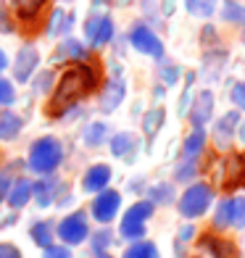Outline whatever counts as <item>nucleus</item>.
I'll return each mask as SVG.
<instances>
[{
  "instance_id": "nucleus-1",
  "label": "nucleus",
  "mask_w": 245,
  "mask_h": 258,
  "mask_svg": "<svg viewBox=\"0 0 245 258\" xmlns=\"http://www.w3.org/2000/svg\"><path fill=\"white\" fill-rule=\"evenodd\" d=\"M98 87V72L87 61H77L66 69L58 79V87L53 92L50 103L45 105V113H50L53 119L64 116L74 108L79 100H85L92 90Z\"/></svg>"
},
{
  "instance_id": "nucleus-2",
  "label": "nucleus",
  "mask_w": 245,
  "mask_h": 258,
  "mask_svg": "<svg viewBox=\"0 0 245 258\" xmlns=\"http://www.w3.org/2000/svg\"><path fill=\"white\" fill-rule=\"evenodd\" d=\"M64 161V145L58 137H40L34 140L32 148H29V156H27V166L34 171V174H42V177H48L53 174L58 166H61Z\"/></svg>"
},
{
  "instance_id": "nucleus-3",
  "label": "nucleus",
  "mask_w": 245,
  "mask_h": 258,
  "mask_svg": "<svg viewBox=\"0 0 245 258\" xmlns=\"http://www.w3.org/2000/svg\"><path fill=\"white\" fill-rule=\"evenodd\" d=\"M214 203V187L206 182H193L179 198V214L185 219H201Z\"/></svg>"
},
{
  "instance_id": "nucleus-4",
  "label": "nucleus",
  "mask_w": 245,
  "mask_h": 258,
  "mask_svg": "<svg viewBox=\"0 0 245 258\" xmlns=\"http://www.w3.org/2000/svg\"><path fill=\"white\" fill-rule=\"evenodd\" d=\"M55 234H58L61 242L69 245V248H72V245H82L87 240V234H90L87 214L85 211H74V214L64 216L61 221H58V227H55Z\"/></svg>"
},
{
  "instance_id": "nucleus-5",
  "label": "nucleus",
  "mask_w": 245,
  "mask_h": 258,
  "mask_svg": "<svg viewBox=\"0 0 245 258\" xmlns=\"http://www.w3.org/2000/svg\"><path fill=\"white\" fill-rule=\"evenodd\" d=\"M127 40H130V45L137 53L150 55V58H156V61L163 58V42H161V37L150 27H145V24H132L130 32H127Z\"/></svg>"
},
{
  "instance_id": "nucleus-6",
  "label": "nucleus",
  "mask_w": 245,
  "mask_h": 258,
  "mask_svg": "<svg viewBox=\"0 0 245 258\" xmlns=\"http://www.w3.org/2000/svg\"><path fill=\"white\" fill-rule=\"evenodd\" d=\"M119 208H121V192L106 187V190L95 192V201H92V206H90V214H92L95 221H100V224H111V221L116 219V214H119Z\"/></svg>"
},
{
  "instance_id": "nucleus-7",
  "label": "nucleus",
  "mask_w": 245,
  "mask_h": 258,
  "mask_svg": "<svg viewBox=\"0 0 245 258\" xmlns=\"http://www.w3.org/2000/svg\"><path fill=\"white\" fill-rule=\"evenodd\" d=\"M113 29H116V24L108 14H92L85 21V40L92 48H103V45H108L113 40V34H116Z\"/></svg>"
},
{
  "instance_id": "nucleus-8",
  "label": "nucleus",
  "mask_w": 245,
  "mask_h": 258,
  "mask_svg": "<svg viewBox=\"0 0 245 258\" xmlns=\"http://www.w3.org/2000/svg\"><path fill=\"white\" fill-rule=\"evenodd\" d=\"M237 124H240V111H229L224 116H219L216 124H214V145L219 150H229L232 143H235V135H237Z\"/></svg>"
},
{
  "instance_id": "nucleus-9",
  "label": "nucleus",
  "mask_w": 245,
  "mask_h": 258,
  "mask_svg": "<svg viewBox=\"0 0 245 258\" xmlns=\"http://www.w3.org/2000/svg\"><path fill=\"white\" fill-rule=\"evenodd\" d=\"M40 66V53L34 45H24L19 53H16V61H14V79L21 82V85H27V82L34 77Z\"/></svg>"
},
{
  "instance_id": "nucleus-10",
  "label": "nucleus",
  "mask_w": 245,
  "mask_h": 258,
  "mask_svg": "<svg viewBox=\"0 0 245 258\" xmlns=\"http://www.w3.org/2000/svg\"><path fill=\"white\" fill-rule=\"evenodd\" d=\"M124 95H127V85H124L121 74L116 72V74L108 79V85L103 87V92H100V98H98V108H100L103 113H111V111H116V108L121 105Z\"/></svg>"
},
{
  "instance_id": "nucleus-11",
  "label": "nucleus",
  "mask_w": 245,
  "mask_h": 258,
  "mask_svg": "<svg viewBox=\"0 0 245 258\" xmlns=\"http://www.w3.org/2000/svg\"><path fill=\"white\" fill-rule=\"evenodd\" d=\"M214 103H216V98H214L211 90L198 92L193 98V105H190V124L193 126H206L214 116Z\"/></svg>"
},
{
  "instance_id": "nucleus-12",
  "label": "nucleus",
  "mask_w": 245,
  "mask_h": 258,
  "mask_svg": "<svg viewBox=\"0 0 245 258\" xmlns=\"http://www.w3.org/2000/svg\"><path fill=\"white\" fill-rule=\"evenodd\" d=\"M111 177H113L111 166H106V163H95V166H90L85 171V177H82V190L85 192H100V190H106V187L111 184Z\"/></svg>"
},
{
  "instance_id": "nucleus-13",
  "label": "nucleus",
  "mask_w": 245,
  "mask_h": 258,
  "mask_svg": "<svg viewBox=\"0 0 245 258\" xmlns=\"http://www.w3.org/2000/svg\"><path fill=\"white\" fill-rule=\"evenodd\" d=\"M201 248L211 258H240L237 245L232 240L216 237V234H203V237H201Z\"/></svg>"
},
{
  "instance_id": "nucleus-14",
  "label": "nucleus",
  "mask_w": 245,
  "mask_h": 258,
  "mask_svg": "<svg viewBox=\"0 0 245 258\" xmlns=\"http://www.w3.org/2000/svg\"><path fill=\"white\" fill-rule=\"evenodd\" d=\"M108 145H111V156L124 158L127 163H132L135 156H137L140 140H137V135H132V132H119V135H113V137L108 140Z\"/></svg>"
},
{
  "instance_id": "nucleus-15",
  "label": "nucleus",
  "mask_w": 245,
  "mask_h": 258,
  "mask_svg": "<svg viewBox=\"0 0 245 258\" xmlns=\"http://www.w3.org/2000/svg\"><path fill=\"white\" fill-rule=\"evenodd\" d=\"M224 187L227 190H237L245 187V153H237L227 161L224 166Z\"/></svg>"
},
{
  "instance_id": "nucleus-16",
  "label": "nucleus",
  "mask_w": 245,
  "mask_h": 258,
  "mask_svg": "<svg viewBox=\"0 0 245 258\" xmlns=\"http://www.w3.org/2000/svg\"><path fill=\"white\" fill-rule=\"evenodd\" d=\"M21 129H24V119H21L19 113L8 111V108L0 111V140H3V143L16 140L21 135Z\"/></svg>"
},
{
  "instance_id": "nucleus-17",
  "label": "nucleus",
  "mask_w": 245,
  "mask_h": 258,
  "mask_svg": "<svg viewBox=\"0 0 245 258\" xmlns=\"http://www.w3.org/2000/svg\"><path fill=\"white\" fill-rule=\"evenodd\" d=\"M32 201V182L29 179H16V182H11V190L6 195V203L19 211V208H24L27 203Z\"/></svg>"
},
{
  "instance_id": "nucleus-18",
  "label": "nucleus",
  "mask_w": 245,
  "mask_h": 258,
  "mask_svg": "<svg viewBox=\"0 0 245 258\" xmlns=\"http://www.w3.org/2000/svg\"><path fill=\"white\" fill-rule=\"evenodd\" d=\"M224 63H227V53L224 50H208L206 55H203V66H201V74H203V79H208V82H214V79H219V74H221V69H224Z\"/></svg>"
},
{
  "instance_id": "nucleus-19",
  "label": "nucleus",
  "mask_w": 245,
  "mask_h": 258,
  "mask_svg": "<svg viewBox=\"0 0 245 258\" xmlns=\"http://www.w3.org/2000/svg\"><path fill=\"white\" fill-rule=\"evenodd\" d=\"M74 27V14L72 11H64V8H55L50 14V21H48V34L50 37H58V34H69Z\"/></svg>"
},
{
  "instance_id": "nucleus-20",
  "label": "nucleus",
  "mask_w": 245,
  "mask_h": 258,
  "mask_svg": "<svg viewBox=\"0 0 245 258\" xmlns=\"http://www.w3.org/2000/svg\"><path fill=\"white\" fill-rule=\"evenodd\" d=\"M203 148H206V132H203V126H193V132L185 137V143H182V156L185 158H201Z\"/></svg>"
},
{
  "instance_id": "nucleus-21",
  "label": "nucleus",
  "mask_w": 245,
  "mask_h": 258,
  "mask_svg": "<svg viewBox=\"0 0 245 258\" xmlns=\"http://www.w3.org/2000/svg\"><path fill=\"white\" fill-rule=\"evenodd\" d=\"M11 6H14V14L19 19H24V21H34L42 11L45 6H48V0H11Z\"/></svg>"
},
{
  "instance_id": "nucleus-22",
  "label": "nucleus",
  "mask_w": 245,
  "mask_h": 258,
  "mask_svg": "<svg viewBox=\"0 0 245 258\" xmlns=\"http://www.w3.org/2000/svg\"><path fill=\"white\" fill-rule=\"evenodd\" d=\"M55 58L61 61V58H72V61H87V48L82 45L79 40L74 37H66L61 45H58V50H55Z\"/></svg>"
},
{
  "instance_id": "nucleus-23",
  "label": "nucleus",
  "mask_w": 245,
  "mask_h": 258,
  "mask_svg": "<svg viewBox=\"0 0 245 258\" xmlns=\"http://www.w3.org/2000/svg\"><path fill=\"white\" fill-rule=\"evenodd\" d=\"M53 195H55V179H40L32 184V198L37 201L40 208H48L53 203Z\"/></svg>"
},
{
  "instance_id": "nucleus-24",
  "label": "nucleus",
  "mask_w": 245,
  "mask_h": 258,
  "mask_svg": "<svg viewBox=\"0 0 245 258\" xmlns=\"http://www.w3.org/2000/svg\"><path fill=\"white\" fill-rule=\"evenodd\" d=\"M163 119H166V111H163L161 105H156V108H150V111L143 116V132H145V137H148V140H153V137L161 132Z\"/></svg>"
},
{
  "instance_id": "nucleus-25",
  "label": "nucleus",
  "mask_w": 245,
  "mask_h": 258,
  "mask_svg": "<svg viewBox=\"0 0 245 258\" xmlns=\"http://www.w3.org/2000/svg\"><path fill=\"white\" fill-rule=\"evenodd\" d=\"M108 137H111V129H108V124H103V121H92L85 129V145L87 148H100Z\"/></svg>"
},
{
  "instance_id": "nucleus-26",
  "label": "nucleus",
  "mask_w": 245,
  "mask_h": 258,
  "mask_svg": "<svg viewBox=\"0 0 245 258\" xmlns=\"http://www.w3.org/2000/svg\"><path fill=\"white\" fill-rule=\"evenodd\" d=\"M121 258H161L156 242H148V240H135L130 248L124 250Z\"/></svg>"
},
{
  "instance_id": "nucleus-27",
  "label": "nucleus",
  "mask_w": 245,
  "mask_h": 258,
  "mask_svg": "<svg viewBox=\"0 0 245 258\" xmlns=\"http://www.w3.org/2000/svg\"><path fill=\"white\" fill-rule=\"evenodd\" d=\"M29 234H32L34 245H40V248H48V245H53L55 227L50 224V221H34L32 229H29Z\"/></svg>"
},
{
  "instance_id": "nucleus-28",
  "label": "nucleus",
  "mask_w": 245,
  "mask_h": 258,
  "mask_svg": "<svg viewBox=\"0 0 245 258\" xmlns=\"http://www.w3.org/2000/svg\"><path fill=\"white\" fill-rule=\"evenodd\" d=\"M148 201L153 206H169V203H174V184H169V182L153 184L148 190Z\"/></svg>"
},
{
  "instance_id": "nucleus-29",
  "label": "nucleus",
  "mask_w": 245,
  "mask_h": 258,
  "mask_svg": "<svg viewBox=\"0 0 245 258\" xmlns=\"http://www.w3.org/2000/svg\"><path fill=\"white\" fill-rule=\"evenodd\" d=\"M185 8L195 19H211L216 14V0H185Z\"/></svg>"
},
{
  "instance_id": "nucleus-30",
  "label": "nucleus",
  "mask_w": 245,
  "mask_h": 258,
  "mask_svg": "<svg viewBox=\"0 0 245 258\" xmlns=\"http://www.w3.org/2000/svg\"><path fill=\"white\" fill-rule=\"evenodd\" d=\"M153 211H156V206L150 203V201H137V203L124 214V221H137V224H145V221L153 216Z\"/></svg>"
},
{
  "instance_id": "nucleus-31",
  "label": "nucleus",
  "mask_w": 245,
  "mask_h": 258,
  "mask_svg": "<svg viewBox=\"0 0 245 258\" xmlns=\"http://www.w3.org/2000/svg\"><path fill=\"white\" fill-rule=\"evenodd\" d=\"M90 237V250L92 253H106L111 245H113V232L111 229H98V232H92V234H87Z\"/></svg>"
},
{
  "instance_id": "nucleus-32",
  "label": "nucleus",
  "mask_w": 245,
  "mask_h": 258,
  "mask_svg": "<svg viewBox=\"0 0 245 258\" xmlns=\"http://www.w3.org/2000/svg\"><path fill=\"white\" fill-rule=\"evenodd\" d=\"M219 14L224 21H229V24H245V6H240L237 0H227Z\"/></svg>"
},
{
  "instance_id": "nucleus-33",
  "label": "nucleus",
  "mask_w": 245,
  "mask_h": 258,
  "mask_svg": "<svg viewBox=\"0 0 245 258\" xmlns=\"http://www.w3.org/2000/svg\"><path fill=\"white\" fill-rule=\"evenodd\" d=\"M227 227H232V198H224L214 214V229H227Z\"/></svg>"
},
{
  "instance_id": "nucleus-34",
  "label": "nucleus",
  "mask_w": 245,
  "mask_h": 258,
  "mask_svg": "<svg viewBox=\"0 0 245 258\" xmlns=\"http://www.w3.org/2000/svg\"><path fill=\"white\" fill-rule=\"evenodd\" d=\"M198 174V158H182V163L174 169V182H190Z\"/></svg>"
},
{
  "instance_id": "nucleus-35",
  "label": "nucleus",
  "mask_w": 245,
  "mask_h": 258,
  "mask_svg": "<svg viewBox=\"0 0 245 258\" xmlns=\"http://www.w3.org/2000/svg\"><path fill=\"white\" fill-rule=\"evenodd\" d=\"M119 234L124 240H143L145 237V224H137V221H124L121 219V227H119Z\"/></svg>"
},
{
  "instance_id": "nucleus-36",
  "label": "nucleus",
  "mask_w": 245,
  "mask_h": 258,
  "mask_svg": "<svg viewBox=\"0 0 245 258\" xmlns=\"http://www.w3.org/2000/svg\"><path fill=\"white\" fill-rule=\"evenodd\" d=\"M232 227H245V195L232 198Z\"/></svg>"
},
{
  "instance_id": "nucleus-37",
  "label": "nucleus",
  "mask_w": 245,
  "mask_h": 258,
  "mask_svg": "<svg viewBox=\"0 0 245 258\" xmlns=\"http://www.w3.org/2000/svg\"><path fill=\"white\" fill-rule=\"evenodd\" d=\"M14 103H16V87H14V82L0 77V105L8 108V105H14Z\"/></svg>"
},
{
  "instance_id": "nucleus-38",
  "label": "nucleus",
  "mask_w": 245,
  "mask_h": 258,
  "mask_svg": "<svg viewBox=\"0 0 245 258\" xmlns=\"http://www.w3.org/2000/svg\"><path fill=\"white\" fill-rule=\"evenodd\" d=\"M179 66H174V63H163L161 66V79H163V85H177L179 82Z\"/></svg>"
},
{
  "instance_id": "nucleus-39",
  "label": "nucleus",
  "mask_w": 245,
  "mask_h": 258,
  "mask_svg": "<svg viewBox=\"0 0 245 258\" xmlns=\"http://www.w3.org/2000/svg\"><path fill=\"white\" fill-rule=\"evenodd\" d=\"M42 258H72V250L69 245H48L42 248Z\"/></svg>"
},
{
  "instance_id": "nucleus-40",
  "label": "nucleus",
  "mask_w": 245,
  "mask_h": 258,
  "mask_svg": "<svg viewBox=\"0 0 245 258\" xmlns=\"http://www.w3.org/2000/svg\"><path fill=\"white\" fill-rule=\"evenodd\" d=\"M232 103L237 105V111H245V82H237L235 87H232Z\"/></svg>"
},
{
  "instance_id": "nucleus-41",
  "label": "nucleus",
  "mask_w": 245,
  "mask_h": 258,
  "mask_svg": "<svg viewBox=\"0 0 245 258\" xmlns=\"http://www.w3.org/2000/svg\"><path fill=\"white\" fill-rule=\"evenodd\" d=\"M193 79H195V74L188 77V85H185V95H182V100H179V113L188 111V103H190V98H193Z\"/></svg>"
},
{
  "instance_id": "nucleus-42",
  "label": "nucleus",
  "mask_w": 245,
  "mask_h": 258,
  "mask_svg": "<svg viewBox=\"0 0 245 258\" xmlns=\"http://www.w3.org/2000/svg\"><path fill=\"white\" fill-rule=\"evenodd\" d=\"M50 85H53V72H42L40 79H37V85H34V90H37L40 95H42L45 90H50Z\"/></svg>"
},
{
  "instance_id": "nucleus-43",
  "label": "nucleus",
  "mask_w": 245,
  "mask_h": 258,
  "mask_svg": "<svg viewBox=\"0 0 245 258\" xmlns=\"http://www.w3.org/2000/svg\"><path fill=\"white\" fill-rule=\"evenodd\" d=\"M11 174L8 171H0V203L6 201V195H8V190H11Z\"/></svg>"
},
{
  "instance_id": "nucleus-44",
  "label": "nucleus",
  "mask_w": 245,
  "mask_h": 258,
  "mask_svg": "<svg viewBox=\"0 0 245 258\" xmlns=\"http://www.w3.org/2000/svg\"><path fill=\"white\" fill-rule=\"evenodd\" d=\"M0 258H21L19 248L11 242H0Z\"/></svg>"
},
{
  "instance_id": "nucleus-45",
  "label": "nucleus",
  "mask_w": 245,
  "mask_h": 258,
  "mask_svg": "<svg viewBox=\"0 0 245 258\" xmlns=\"http://www.w3.org/2000/svg\"><path fill=\"white\" fill-rule=\"evenodd\" d=\"M0 29H3V34H11V32H14V21L8 19L6 11H0Z\"/></svg>"
},
{
  "instance_id": "nucleus-46",
  "label": "nucleus",
  "mask_w": 245,
  "mask_h": 258,
  "mask_svg": "<svg viewBox=\"0 0 245 258\" xmlns=\"http://www.w3.org/2000/svg\"><path fill=\"white\" fill-rule=\"evenodd\" d=\"M193 237H195V227H193V224H185V227L179 229V240L188 242V240H193Z\"/></svg>"
},
{
  "instance_id": "nucleus-47",
  "label": "nucleus",
  "mask_w": 245,
  "mask_h": 258,
  "mask_svg": "<svg viewBox=\"0 0 245 258\" xmlns=\"http://www.w3.org/2000/svg\"><path fill=\"white\" fill-rule=\"evenodd\" d=\"M174 6H177V0H161V14L163 16H171L174 14Z\"/></svg>"
},
{
  "instance_id": "nucleus-48",
  "label": "nucleus",
  "mask_w": 245,
  "mask_h": 258,
  "mask_svg": "<svg viewBox=\"0 0 245 258\" xmlns=\"http://www.w3.org/2000/svg\"><path fill=\"white\" fill-rule=\"evenodd\" d=\"M214 32H216L214 27H206L203 34H201V40H203V42H211V40H214Z\"/></svg>"
},
{
  "instance_id": "nucleus-49",
  "label": "nucleus",
  "mask_w": 245,
  "mask_h": 258,
  "mask_svg": "<svg viewBox=\"0 0 245 258\" xmlns=\"http://www.w3.org/2000/svg\"><path fill=\"white\" fill-rule=\"evenodd\" d=\"M235 137L245 143V121H242V119H240V124H237V135H235Z\"/></svg>"
},
{
  "instance_id": "nucleus-50",
  "label": "nucleus",
  "mask_w": 245,
  "mask_h": 258,
  "mask_svg": "<svg viewBox=\"0 0 245 258\" xmlns=\"http://www.w3.org/2000/svg\"><path fill=\"white\" fill-rule=\"evenodd\" d=\"M6 66H8V55H6L3 50H0V74L6 72Z\"/></svg>"
},
{
  "instance_id": "nucleus-51",
  "label": "nucleus",
  "mask_w": 245,
  "mask_h": 258,
  "mask_svg": "<svg viewBox=\"0 0 245 258\" xmlns=\"http://www.w3.org/2000/svg\"><path fill=\"white\" fill-rule=\"evenodd\" d=\"M95 258H111V255H108V253H98Z\"/></svg>"
},
{
  "instance_id": "nucleus-52",
  "label": "nucleus",
  "mask_w": 245,
  "mask_h": 258,
  "mask_svg": "<svg viewBox=\"0 0 245 258\" xmlns=\"http://www.w3.org/2000/svg\"><path fill=\"white\" fill-rule=\"evenodd\" d=\"M242 42H245V24H242Z\"/></svg>"
}]
</instances>
